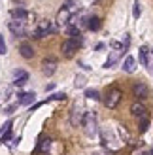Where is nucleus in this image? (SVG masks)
I'll return each mask as SVG.
<instances>
[{
    "mask_svg": "<svg viewBox=\"0 0 153 155\" xmlns=\"http://www.w3.org/2000/svg\"><path fill=\"white\" fill-rule=\"evenodd\" d=\"M81 125H83V130H85V134H87L89 138L96 136V133H98V121H96V114H95V112H85V117H83Z\"/></svg>",
    "mask_w": 153,
    "mask_h": 155,
    "instance_id": "1",
    "label": "nucleus"
},
{
    "mask_svg": "<svg viewBox=\"0 0 153 155\" xmlns=\"http://www.w3.org/2000/svg\"><path fill=\"white\" fill-rule=\"evenodd\" d=\"M57 30H59V27H57L55 21H42L40 27L32 32V38H45L49 34H55Z\"/></svg>",
    "mask_w": 153,
    "mask_h": 155,
    "instance_id": "2",
    "label": "nucleus"
},
{
    "mask_svg": "<svg viewBox=\"0 0 153 155\" xmlns=\"http://www.w3.org/2000/svg\"><path fill=\"white\" fill-rule=\"evenodd\" d=\"M81 44H83V38H81V34H78V36H74V38H68V40L63 44V55L64 57H72L76 51H78L80 48H81Z\"/></svg>",
    "mask_w": 153,
    "mask_h": 155,
    "instance_id": "3",
    "label": "nucleus"
},
{
    "mask_svg": "<svg viewBox=\"0 0 153 155\" xmlns=\"http://www.w3.org/2000/svg\"><path fill=\"white\" fill-rule=\"evenodd\" d=\"M121 97H123V93H121L119 89H110L108 93H106V97H104V106L106 108H110V110H113V108H117V104L121 102Z\"/></svg>",
    "mask_w": 153,
    "mask_h": 155,
    "instance_id": "4",
    "label": "nucleus"
},
{
    "mask_svg": "<svg viewBox=\"0 0 153 155\" xmlns=\"http://www.w3.org/2000/svg\"><path fill=\"white\" fill-rule=\"evenodd\" d=\"M83 117H85V110H83L81 102H74L72 104V110H70V123L74 127H80Z\"/></svg>",
    "mask_w": 153,
    "mask_h": 155,
    "instance_id": "5",
    "label": "nucleus"
},
{
    "mask_svg": "<svg viewBox=\"0 0 153 155\" xmlns=\"http://www.w3.org/2000/svg\"><path fill=\"white\" fill-rule=\"evenodd\" d=\"M27 21H17V19H11L10 23H8V28L11 30V32L15 36H23L27 32V25H25Z\"/></svg>",
    "mask_w": 153,
    "mask_h": 155,
    "instance_id": "6",
    "label": "nucleus"
},
{
    "mask_svg": "<svg viewBox=\"0 0 153 155\" xmlns=\"http://www.w3.org/2000/svg\"><path fill=\"white\" fill-rule=\"evenodd\" d=\"M42 72L45 76H53L57 72V59H53V57H47V59H44L42 61Z\"/></svg>",
    "mask_w": 153,
    "mask_h": 155,
    "instance_id": "7",
    "label": "nucleus"
},
{
    "mask_svg": "<svg viewBox=\"0 0 153 155\" xmlns=\"http://www.w3.org/2000/svg\"><path fill=\"white\" fill-rule=\"evenodd\" d=\"M70 19H72V13L66 10V8H60L59 10V13H57V19H55V23H57V27H66L68 23H70Z\"/></svg>",
    "mask_w": 153,
    "mask_h": 155,
    "instance_id": "8",
    "label": "nucleus"
},
{
    "mask_svg": "<svg viewBox=\"0 0 153 155\" xmlns=\"http://www.w3.org/2000/svg\"><path fill=\"white\" fill-rule=\"evenodd\" d=\"M132 93H134V97L138 98V100H144V98H148V97H149V89H148V85H146V83H134Z\"/></svg>",
    "mask_w": 153,
    "mask_h": 155,
    "instance_id": "9",
    "label": "nucleus"
},
{
    "mask_svg": "<svg viewBox=\"0 0 153 155\" xmlns=\"http://www.w3.org/2000/svg\"><path fill=\"white\" fill-rule=\"evenodd\" d=\"M131 114L134 115V117H144V115H148V110H146V106H144L142 102H134L131 106Z\"/></svg>",
    "mask_w": 153,
    "mask_h": 155,
    "instance_id": "10",
    "label": "nucleus"
},
{
    "mask_svg": "<svg viewBox=\"0 0 153 155\" xmlns=\"http://www.w3.org/2000/svg\"><path fill=\"white\" fill-rule=\"evenodd\" d=\"M19 53H21V57H25V59H32L34 57V49H32V45L28 42H23L19 45Z\"/></svg>",
    "mask_w": 153,
    "mask_h": 155,
    "instance_id": "11",
    "label": "nucleus"
},
{
    "mask_svg": "<svg viewBox=\"0 0 153 155\" xmlns=\"http://www.w3.org/2000/svg\"><path fill=\"white\" fill-rule=\"evenodd\" d=\"M34 100H36V93L28 91V93H21V95H19V104L21 106H30Z\"/></svg>",
    "mask_w": 153,
    "mask_h": 155,
    "instance_id": "12",
    "label": "nucleus"
},
{
    "mask_svg": "<svg viewBox=\"0 0 153 155\" xmlns=\"http://www.w3.org/2000/svg\"><path fill=\"white\" fill-rule=\"evenodd\" d=\"M121 55H123V51H116V49H113V51L110 53V57H108V61H106V63H104V68H112V66H116Z\"/></svg>",
    "mask_w": 153,
    "mask_h": 155,
    "instance_id": "13",
    "label": "nucleus"
},
{
    "mask_svg": "<svg viewBox=\"0 0 153 155\" xmlns=\"http://www.w3.org/2000/svg\"><path fill=\"white\" fill-rule=\"evenodd\" d=\"M123 70L127 74H132L136 70V61H134V57H131V55L125 57V61H123Z\"/></svg>",
    "mask_w": 153,
    "mask_h": 155,
    "instance_id": "14",
    "label": "nucleus"
},
{
    "mask_svg": "<svg viewBox=\"0 0 153 155\" xmlns=\"http://www.w3.org/2000/svg\"><path fill=\"white\" fill-rule=\"evenodd\" d=\"M13 78H15V85H23V83H27V80H28V72L27 70H15L13 72Z\"/></svg>",
    "mask_w": 153,
    "mask_h": 155,
    "instance_id": "15",
    "label": "nucleus"
},
{
    "mask_svg": "<svg viewBox=\"0 0 153 155\" xmlns=\"http://www.w3.org/2000/svg\"><path fill=\"white\" fill-rule=\"evenodd\" d=\"M70 13H76V12H80V8H81V2L80 0H64V6Z\"/></svg>",
    "mask_w": 153,
    "mask_h": 155,
    "instance_id": "16",
    "label": "nucleus"
},
{
    "mask_svg": "<svg viewBox=\"0 0 153 155\" xmlns=\"http://www.w3.org/2000/svg\"><path fill=\"white\" fill-rule=\"evenodd\" d=\"M11 19H17V21H25L27 19V12L23 10V8H13V10L10 12Z\"/></svg>",
    "mask_w": 153,
    "mask_h": 155,
    "instance_id": "17",
    "label": "nucleus"
},
{
    "mask_svg": "<svg viewBox=\"0 0 153 155\" xmlns=\"http://www.w3.org/2000/svg\"><path fill=\"white\" fill-rule=\"evenodd\" d=\"M140 63L144 66H149V49L146 48V45H142V48H140Z\"/></svg>",
    "mask_w": 153,
    "mask_h": 155,
    "instance_id": "18",
    "label": "nucleus"
},
{
    "mask_svg": "<svg viewBox=\"0 0 153 155\" xmlns=\"http://www.w3.org/2000/svg\"><path fill=\"white\" fill-rule=\"evenodd\" d=\"M100 25H102V23H100V19H98V17H89L87 19V28L89 30H98V28H100Z\"/></svg>",
    "mask_w": 153,
    "mask_h": 155,
    "instance_id": "19",
    "label": "nucleus"
},
{
    "mask_svg": "<svg viewBox=\"0 0 153 155\" xmlns=\"http://www.w3.org/2000/svg\"><path fill=\"white\" fill-rule=\"evenodd\" d=\"M148 127H149V117H148V115H144V117H140L138 130H140V133H146V130H148Z\"/></svg>",
    "mask_w": 153,
    "mask_h": 155,
    "instance_id": "20",
    "label": "nucleus"
},
{
    "mask_svg": "<svg viewBox=\"0 0 153 155\" xmlns=\"http://www.w3.org/2000/svg\"><path fill=\"white\" fill-rule=\"evenodd\" d=\"M85 97L93 98V100H100V93H98L96 89H85Z\"/></svg>",
    "mask_w": 153,
    "mask_h": 155,
    "instance_id": "21",
    "label": "nucleus"
},
{
    "mask_svg": "<svg viewBox=\"0 0 153 155\" xmlns=\"http://www.w3.org/2000/svg\"><path fill=\"white\" fill-rule=\"evenodd\" d=\"M49 148H51V140H49V138H45V140H42V144L38 146V150H40V151H44V153H47V151H49Z\"/></svg>",
    "mask_w": 153,
    "mask_h": 155,
    "instance_id": "22",
    "label": "nucleus"
},
{
    "mask_svg": "<svg viewBox=\"0 0 153 155\" xmlns=\"http://www.w3.org/2000/svg\"><path fill=\"white\" fill-rule=\"evenodd\" d=\"M85 81H87V80H85V76L78 74V76H76V81H74V85H76L78 89H80V87H85Z\"/></svg>",
    "mask_w": 153,
    "mask_h": 155,
    "instance_id": "23",
    "label": "nucleus"
},
{
    "mask_svg": "<svg viewBox=\"0 0 153 155\" xmlns=\"http://www.w3.org/2000/svg\"><path fill=\"white\" fill-rule=\"evenodd\" d=\"M140 13H142V8H140V2L136 0L134 6H132V15H134V19H140Z\"/></svg>",
    "mask_w": 153,
    "mask_h": 155,
    "instance_id": "24",
    "label": "nucleus"
},
{
    "mask_svg": "<svg viewBox=\"0 0 153 155\" xmlns=\"http://www.w3.org/2000/svg\"><path fill=\"white\" fill-rule=\"evenodd\" d=\"M6 42H4V38L2 36H0V55H6Z\"/></svg>",
    "mask_w": 153,
    "mask_h": 155,
    "instance_id": "25",
    "label": "nucleus"
},
{
    "mask_svg": "<svg viewBox=\"0 0 153 155\" xmlns=\"http://www.w3.org/2000/svg\"><path fill=\"white\" fill-rule=\"evenodd\" d=\"M51 98L53 100H64L66 95H64V93H55V95H51Z\"/></svg>",
    "mask_w": 153,
    "mask_h": 155,
    "instance_id": "26",
    "label": "nucleus"
},
{
    "mask_svg": "<svg viewBox=\"0 0 153 155\" xmlns=\"http://www.w3.org/2000/svg\"><path fill=\"white\" fill-rule=\"evenodd\" d=\"M10 138H11V129H8V130H6V134L2 136V144H6L8 140H10Z\"/></svg>",
    "mask_w": 153,
    "mask_h": 155,
    "instance_id": "27",
    "label": "nucleus"
},
{
    "mask_svg": "<svg viewBox=\"0 0 153 155\" xmlns=\"http://www.w3.org/2000/svg\"><path fill=\"white\" fill-rule=\"evenodd\" d=\"M13 110H15V104H11V106H8V108H6V114H13Z\"/></svg>",
    "mask_w": 153,
    "mask_h": 155,
    "instance_id": "28",
    "label": "nucleus"
},
{
    "mask_svg": "<svg viewBox=\"0 0 153 155\" xmlns=\"http://www.w3.org/2000/svg\"><path fill=\"white\" fill-rule=\"evenodd\" d=\"M95 155H108V153H95Z\"/></svg>",
    "mask_w": 153,
    "mask_h": 155,
    "instance_id": "29",
    "label": "nucleus"
},
{
    "mask_svg": "<svg viewBox=\"0 0 153 155\" xmlns=\"http://www.w3.org/2000/svg\"><path fill=\"white\" fill-rule=\"evenodd\" d=\"M151 51H153V49H151Z\"/></svg>",
    "mask_w": 153,
    "mask_h": 155,
    "instance_id": "30",
    "label": "nucleus"
},
{
    "mask_svg": "<svg viewBox=\"0 0 153 155\" xmlns=\"http://www.w3.org/2000/svg\"><path fill=\"white\" fill-rule=\"evenodd\" d=\"M151 155H153V153H151Z\"/></svg>",
    "mask_w": 153,
    "mask_h": 155,
    "instance_id": "31",
    "label": "nucleus"
}]
</instances>
